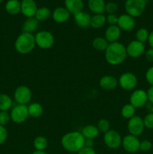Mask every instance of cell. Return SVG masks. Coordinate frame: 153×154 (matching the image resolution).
<instances>
[{
    "label": "cell",
    "instance_id": "484cf974",
    "mask_svg": "<svg viewBox=\"0 0 153 154\" xmlns=\"http://www.w3.org/2000/svg\"><path fill=\"white\" fill-rule=\"evenodd\" d=\"M5 9L10 14H16L21 11V2L19 0H8L5 5Z\"/></svg>",
    "mask_w": 153,
    "mask_h": 154
},
{
    "label": "cell",
    "instance_id": "9a60e30c",
    "mask_svg": "<svg viewBox=\"0 0 153 154\" xmlns=\"http://www.w3.org/2000/svg\"><path fill=\"white\" fill-rule=\"evenodd\" d=\"M37 10V5L34 0H22L21 2L20 12L27 18L34 17Z\"/></svg>",
    "mask_w": 153,
    "mask_h": 154
},
{
    "label": "cell",
    "instance_id": "4316f807",
    "mask_svg": "<svg viewBox=\"0 0 153 154\" xmlns=\"http://www.w3.org/2000/svg\"><path fill=\"white\" fill-rule=\"evenodd\" d=\"M13 102L10 96L5 93H0V111H8L12 108Z\"/></svg>",
    "mask_w": 153,
    "mask_h": 154
},
{
    "label": "cell",
    "instance_id": "e575fe53",
    "mask_svg": "<svg viewBox=\"0 0 153 154\" xmlns=\"http://www.w3.org/2000/svg\"><path fill=\"white\" fill-rule=\"evenodd\" d=\"M117 10H118V5L115 2H110L105 5V11L108 13V14H114Z\"/></svg>",
    "mask_w": 153,
    "mask_h": 154
},
{
    "label": "cell",
    "instance_id": "ba28073f",
    "mask_svg": "<svg viewBox=\"0 0 153 154\" xmlns=\"http://www.w3.org/2000/svg\"><path fill=\"white\" fill-rule=\"evenodd\" d=\"M122 138L121 135L116 130L110 129L104 135V142L108 148H118L122 145Z\"/></svg>",
    "mask_w": 153,
    "mask_h": 154
},
{
    "label": "cell",
    "instance_id": "44dd1931",
    "mask_svg": "<svg viewBox=\"0 0 153 154\" xmlns=\"http://www.w3.org/2000/svg\"><path fill=\"white\" fill-rule=\"evenodd\" d=\"M39 26V21L34 17L26 18L22 26V32H27L32 34L38 29Z\"/></svg>",
    "mask_w": 153,
    "mask_h": 154
},
{
    "label": "cell",
    "instance_id": "c3c4849f",
    "mask_svg": "<svg viewBox=\"0 0 153 154\" xmlns=\"http://www.w3.org/2000/svg\"><path fill=\"white\" fill-rule=\"evenodd\" d=\"M3 2V0H0V3H2Z\"/></svg>",
    "mask_w": 153,
    "mask_h": 154
},
{
    "label": "cell",
    "instance_id": "d4e9b609",
    "mask_svg": "<svg viewBox=\"0 0 153 154\" xmlns=\"http://www.w3.org/2000/svg\"><path fill=\"white\" fill-rule=\"evenodd\" d=\"M106 22V17L103 14H94L91 17V22H90V26L95 29L102 28L105 25Z\"/></svg>",
    "mask_w": 153,
    "mask_h": 154
},
{
    "label": "cell",
    "instance_id": "7402d4cb",
    "mask_svg": "<svg viewBox=\"0 0 153 154\" xmlns=\"http://www.w3.org/2000/svg\"><path fill=\"white\" fill-rule=\"evenodd\" d=\"M104 0H88V6L89 10L94 14H103L105 11Z\"/></svg>",
    "mask_w": 153,
    "mask_h": 154
},
{
    "label": "cell",
    "instance_id": "f6af8a7d",
    "mask_svg": "<svg viewBox=\"0 0 153 154\" xmlns=\"http://www.w3.org/2000/svg\"><path fill=\"white\" fill-rule=\"evenodd\" d=\"M146 108L148 110L149 113H153V104L149 102H147V103L146 104Z\"/></svg>",
    "mask_w": 153,
    "mask_h": 154
},
{
    "label": "cell",
    "instance_id": "6da1fadb",
    "mask_svg": "<svg viewBox=\"0 0 153 154\" xmlns=\"http://www.w3.org/2000/svg\"><path fill=\"white\" fill-rule=\"evenodd\" d=\"M104 56L105 60L108 64L118 66L126 60L128 56L126 47L118 42L110 43L105 51Z\"/></svg>",
    "mask_w": 153,
    "mask_h": 154
},
{
    "label": "cell",
    "instance_id": "603a6c76",
    "mask_svg": "<svg viewBox=\"0 0 153 154\" xmlns=\"http://www.w3.org/2000/svg\"><path fill=\"white\" fill-rule=\"evenodd\" d=\"M80 132L83 135L85 139L94 140L99 135V130L97 126L92 124L84 126Z\"/></svg>",
    "mask_w": 153,
    "mask_h": 154
},
{
    "label": "cell",
    "instance_id": "cb8c5ba5",
    "mask_svg": "<svg viewBox=\"0 0 153 154\" xmlns=\"http://www.w3.org/2000/svg\"><path fill=\"white\" fill-rule=\"evenodd\" d=\"M28 116L33 118H38L42 115L44 112V108L38 102H33L28 105Z\"/></svg>",
    "mask_w": 153,
    "mask_h": 154
},
{
    "label": "cell",
    "instance_id": "ab89813d",
    "mask_svg": "<svg viewBox=\"0 0 153 154\" xmlns=\"http://www.w3.org/2000/svg\"><path fill=\"white\" fill-rule=\"evenodd\" d=\"M118 18V17H117L115 14H108L107 17H106V22L110 26L117 25Z\"/></svg>",
    "mask_w": 153,
    "mask_h": 154
},
{
    "label": "cell",
    "instance_id": "30bf717a",
    "mask_svg": "<svg viewBox=\"0 0 153 154\" xmlns=\"http://www.w3.org/2000/svg\"><path fill=\"white\" fill-rule=\"evenodd\" d=\"M128 131L129 134L134 136H139L143 132L144 123L143 119L140 116H134L132 118L129 119L128 122Z\"/></svg>",
    "mask_w": 153,
    "mask_h": 154
},
{
    "label": "cell",
    "instance_id": "2e32d148",
    "mask_svg": "<svg viewBox=\"0 0 153 154\" xmlns=\"http://www.w3.org/2000/svg\"><path fill=\"white\" fill-rule=\"evenodd\" d=\"M118 81L116 78L112 75H104L100 78L99 85L105 90H112L117 87Z\"/></svg>",
    "mask_w": 153,
    "mask_h": 154
},
{
    "label": "cell",
    "instance_id": "7dc6e473",
    "mask_svg": "<svg viewBox=\"0 0 153 154\" xmlns=\"http://www.w3.org/2000/svg\"><path fill=\"white\" fill-rule=\"evenodd\" d=\"M32 154H47V153L44 151H39V150H35V151L33 152Z\"/></svg>",
    "mask_w": 153,
    "mask_h": 154
},
{
    "label": "cell",
    "instance_id": "ffe728a7",
    "mask_svg": "<svg viewBox=\"0 0 153 154\" xmlns=\"http://www.w3.org/2000/svg\"><path fill=\"white\" fill-rule=\"evenodd\" d=\"M65 8L70 14H76L79 12L82 11L83 2L82 0H65L64 1Z\"/></svg>",
    "mask_w": 153,
    "mask_h": 154
},
{
    "label": "cell",
    "instance_id": "f35d334b",
    "mask_svg": "<svg viewBox=\"0 0 153 154\" xmlns=\"http://www.w3.org/2000/svg\"><path fill=\"white\" fill-rule=\"evenodd\" d=\"M146 80L147 83L151 86H153V66L150 67L146 72Z\"/></svg>",
    "mask_w": 153,
    "mask_h": 154
},
{
    "label": "cell",
    "instance_id": "8d00e7d4",
    "mask_svg": "<svg viewBox=\"0 0 153 154\" xmlns=\"http://www.w3.org/2000/svg\"><path fill=\"white\" fill-rule=\"evenodd\" d=\"M152 148V143L148 140H144L140 141V150L142 152H148Z\"/></svg>",
    "mask_w": 153,
    "mask_h": 154
},
{
    "label": "cell",
    "instance_id": "4dcf8cb0",
    "mask_svg": "<svg viewBox=\"0 0 153 154\" xmlns=\"http://www.w3.org/2000/svg\"><path fill=\"white\" fill-rule=\"evenodd\" d=\"M135 113H136V108L130 103L126 104L122 108L121 114L122 117L125 119L129 120V119L132 118L134 116H135Z\"/></svg>",
    "mask_w": 153,
    "mask_h": 154
},
{
    "label": "cell",
    "instance_id": "60d3db41",
    "mask_svg": "<svg viewBox=\"0 0 153 154\" xmlns=\"http://www.w3.org/2000/svg\"><path fill=\"white\" fill-rule=\"evenodd\" d=\"M77 154H96V153L93 148L84 147L78 152Z\"/></svg>",
    "mask_w": 153,
    "mask_h": 154
},
{
    "label": "cell",
    "instance_id": "ac0fdd59",
    "mask_svg": "<svg viewBox=\"0 0 153 154\" xmlns=\"http://www.w3.org/2000/svg\"><path fill=\"white\" fill-rule=\"evenodd\" d=\"M121 31L122 30L117 25L110 26L105 31V39L109 42V44L116 42L121 35Z\"/></svg>",
    "mask_w": 153,
    "mask_h": 154
},
{
    "label": "cell",
    "instance_id": "7bdbcfd3",
    "mask_svg": "<svg viewBox=\"0 0 153 154\" xmlns=\"http://www.w3.org/2000/svg\"><path fill=\"white\" fill-rule=\"evenodd\" d=\"M147 98H148V102L153 104V86H151L148 90L146 91Z\"/></svg>",
    "mask_w": 153,
    "mask_h": 154
},
{
    "label": "cell",
    "instance_id": "bcb514c9",
    "mask_svg": "<svg viewBox=\"0 0 153 154\" xmlns=\"http://www.w3.org/2000/svg\"><path fill=\"white\" fill-rule=\"evenodd\" d=\"M148 44H149L150 47L152 48H153V30L149 32V36H148Z\"/></svg>",
    "mask_w": 153,
    "mask_h": 154
},
{
    "label": "cell",
    "instance_id": "3957f363",
    "mask_svg": "<svg viewBox=\"0 0 153 154\" xmlns=\"http://www.w3.org/2000/svg\"><path fill=\"white\" fill-rule=\"evenodd\" d=\"M34 35L31 33L22 32L16 38L14 43L15 50L20 54H28L35 48Z\"/></svg>",
    "mask_w": 153,
    "mask_h": 154
},
{
    "label": "cell",
    "instance_id": "e0dca14e",
    "mask_svg": "<svg viewBox=\"0 0 153 154\" xmlns=\"http://www.w3.org/2000/svg\"><path fill=\"white\" fill-rule=\"evenodd\" d=\"M52 19L58 23H63L70 18V14L64 7H58L52 11Z\"/></svg>",
    "mask_w": 153,
    "mask_h": 154
},
{
    "label": "cell",
    "instance_id": "d6a6232c",
    "mask_svg": "<svg viewBox=\"0 0 153 154\" xmlns=\"http://www.w3.org/2000/svg\"><path fill=\"white\" fill-rule=\"evenodd\" d=\"M97 127L98 129L99 132H101V133L105 134L106 132H107L108 131L110 130V122L108 121L106 119H100L98 122Z\"/></svg>",
    "mask_w": 153,
    "mask_h": 154
},
{
    "label": "cell",
    "instance_id": "5b68a950",
    "mask_svg": "<svg viewBox=\"0 0 153 154\" xmlns=\"http://www.w3.org/2000/svg\"><path fill=\"white\" fill-rule=\"evenodd\" d=\"M34 39L36 45L44 50L51 48L55 42V38L52 33L46 30L38 32L34 35Z\"/></svg>",
    "mask_w": 153,
    "mask_h": 154
},
{
    "label": "cell",
    "instance_id": "277c9868",
    "mask_svg": "<svg viewBox=\"0 0 153 154\" xmlns=\"http://www.w3.org/2000/svg\"><path fill=\"white\" fill-rule=\"evenodd\" d=\"M146 7V0H126L124 3L126 13L134 18L141 16L145 11Z\"/></svg>",
    "mask_w": 153,
    "mask_h": 154
},
{
    "label": "cell",
    "instance_id": "5bb4252c",
    "mask_svg": "<svg viewBox=\"0 0 153 154\" xmlns=\"http://www.w3.org/2000/svg\"><path fill=\"white\" fill-rule=\"evenodd\" d=\"M135 25L136 23H135L134 18L132 17L130 15L125 14H122L118 17L117 26L122 31H132L135 28Z\"/></svg>",
    "mask_w": 153,
    "mask_h": 154
},
{
    "label": "cell",
    "instance_id": "836d02e7",
    "mask_svg": "<svg viewBox=\"0 0 153 154\" xmlns=\"http://www.w3.org/2000/svg\"><path fill=\"white\" fill-rule=\"evenodd\" d=\"M143 123L145 128L148 129H153V113H148L143 118Z\"/></svg>",
    "mask_w": 153,
    "mask_h": 154
},
{
    "label": "cell",
    "instance_id": "8992f818",
    "mask_svg": "<svg viewBox=\"0 0 153 154\" xmlns=\"http://www.w3.org/2000/svg\"><path fill=\"white\" fill-rule=\"evenodd\" d=\"M10 120L15 123H22L28 119V105L17 104L11 108L10 113Z\"/></svg>",
    "mask_w": 153,
    "mask_h": 154
},
{
    "label": "cell",
    "instance_id": "74e56055",
    "mask_svg": "<svg viewBox=\"0 0 153 154\" xmlns=\"http://www.w3.org/2000/svg\"><path fill=\"white\" fill-rule=\"evenodd\" d=\"M8 138V131L4 126L0 125V145L4 144Z\"/></svg>",
    "mask_w": 153,
    "mask_h": 154
},
{
    "label": "cell",
    "instance_id": "9c48e42d",
    "mask_svg": "<svg viewBox=\"0 0 153 154\" xmlns=\"http://www.w3.org/2000/svg\"><path fill=\"white\" fill-rule=\"evenodd\" d=\"M14 97L17 104L27 105L32 99V91L26 86H19L15 90Z\"/></svg>",
    "mask_w": 153,
    "mask_h": 154
},
{
    "label": "cell",
    "instance_id": "83f0119b",
    "mask_svg": "<svg viewBox=\"0 0 153 154\" xmlns=\"http://www.w3.org/2000/svg\"><path fill=\"white\" fill-rule=\"evenodd\" d=\"M92 45L95 50L99 51H105L109 45V42L103 37H96L92 42Z\"/></svg>",
    "mask_w": 153,
    "mask_h": 154
},
{
    "label": "cell",
    "instance_id": "7c38bea8",
    "mask_svg": "<svg viewBox=\"0 0 153 154\" xmlns=\"http://www.w3.org/2000/svg\"><path fill=\"white\" fill-rule=\"evenodd\" d=\"M140 141L139 138L130 134L124 137L122 141V145L124 150L130 153H136V151H138L140 150Z\"/></svg>",
    "mask_w": 153,
    "mask_h": 154
},
{
    "label": "cell",
    "instance_id": "4fadbf2b",
    "mask_svg": "<svg viewBox=\"0 0 153 154\" xmlns=\"http://www.w3.org/2000/svg\"><path fill=\"white\" fill-rule=\"evenodd\" d=\"M145 45L137 40H133L126 47L127 55L131 58H138L145 52Z\"/></svg>",
    "mask_w": 153,
    "mask_h": 154
},
{
    "label": "cell",
    "instance_id": "f546056e",
    "mask_svg": "<svg viewBox=\"0 0 153 154\" xmlns=\"http://www.w3.org/2000/svg\"><path fill=\"white\" fill-rule=\"evenodd\" d=\"M48 141L46 138L44 136L36 137L33 141V146L36 150L39 151H44L45 149L47 147Z\"/></svg>",
    "mask_w": 153,
    "mask_h": 154
},
{
    "label": "cell",
    "instance_id": "8fae6325",
    "mask_svg": "<svg viewBox=\"0 0 153 154\" xmlns=\"http://www.w3.org/2000/svg\"><path fill=\"white\" fill-rule=\"evenodd\" d=\"M148 102L146 92L143 90H135L130 96V104L135 108H140L145 106Z\"/></svg>",
    "mask_w": 153,
    "mask_h": 154
},
{
    "label": "cell",
    "instance_id": "ee69618b",
    "mask_svg": "<svg viewBox=\"0 0 153 154\" xmlns=\"http://www.w3.org/2000/svg\"><path fill=\"white\" fill-rule=\"evenodd\" d=\"M93 146H94V142H93V140H92V139H86L85 140V144H84V147L93 148Z\"/></svg>",
    "mask_w": 153,
    "mask_h": 154
},
{
    "label": "cell",
    "instance_id": "b9f144b4",
    "mask_svg": "<svg viewBox=\"0 0 153 154\" xmlns=\"http://www.w3.org/2000/svg\"><path fill=\"white\" fill-rule=\"evenodd\" d=\"M145 57L147 61L153 63V48H150L149 49L147 50L145 54Z\"/></svg>",
    "mask_w": 153,
    "mask_h": 154
},
{
    "label": "cell",
    "instance_id": "7a4b0ae2",
    "mask_svg": "<svg viewBox=\"0 0 153 154\" xmlns=\"http://www.w3.org/2000/svg\"><path fill=\"white\" fill-rule=\"evenodd\" d=\"M85 138L80 132H70L64 134L61 140L63 148L70 153H78L84 147Z\"/></svg>",
    "mask_w": 153,
    "mask_h": 154
},
{
    "label": "cell",
    "instance_id": "d590c367",
    "mask_svg": "<svg viewBox=\"0 0 153 154\" xmlns=\"http://www.w3.org/2000/svg\"><path fill=\"white\" fill-rule=\"evenodd\" d=\"M10 116L8 111H0V125L5 126L10 122Z\"/></svg>",
    "mask_w": 153,
    "mask_h": 154
},
{
    "label": "cell",
    "instance_id": "1f68e13d",
    "mask_svg": "<svg viewBox=\"0 0 153 154\" xmlns=\"http://www.w3.org/2000/svg\"><path fill=\"white\" fill-rule=\"evenodd\" d=\"M148 36H149V32L148 31V29L146 28H140L136 32V40L144 44L148 41Z\"/></svg>",
    "mask_w": 153,
    "mask_h": 154
},
{
    "label": "cell",
    "instance_id": "52a82bcc",
    "mask_svg": "<svg viewBox=\"0 0 153 154\" xmlns=\"http://www.w3.org/2000/svg\"><path fill=\"white\" fill-rule=\"evenodd\" d=\"M118 85L125 91H131L137 85V78L131 72H124L118 78Z\"/></svg>",
    "mask_w": 153,
    "mask_h": 154
},
{
    "label": "cell",
    "instance_id": "f1b7e54d",
    "mask_svg": "<svg viewBox=\"0 0 153 154\" xmlns=\"http://www.w3.org/2000/svg\"><path fill=\"white\" fill-rule=\"evenodd\" d=\"M51 16V11L46 7H41L38 8L34 17L38 21H44L49 19Z\"/></svg>",
    "mask_w": 153,
    "mask_h": 154
},
{
    "label": "cell",
    "instance_id": "d6986e66",
    "mask_svg": "<svg viewBox=\"0 0 153 154\" xmlns=\"http://www.w3.org/2000/svg\"><path fill=\"white\" fill-rule=\"evenodd\" d=\"M91 17H92L90 16L89 14L85 11H80L74 15L75 23L82 29L88 28V26H90Z\"/></svg>",
    "mask_w": 153,
    "mask_h": 154
}]
</instances>
